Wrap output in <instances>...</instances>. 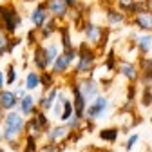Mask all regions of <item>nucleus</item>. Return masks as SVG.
Wrapping results in <instances>:
<instances>
[{
	"label": "nucleus",
	"instance_id": "nucleus-1",
	"mask_svg": "<svg viewBox=\"0 0 152 152\" xmlns=\"http://www.w3.org/2000/svg\"><path fill=\"white\" fill-rule=\"evenodd\" d=\"M26 129V121H24V118L20 116L18 112H15V110H11V112H7V116L4 118V130H2V134H4V140L6 141H16V138H18V134Z\"/></svg>",
	"mask_w": 152,
	"mask_h": 152
},
{
	"label": "nucleus",
	"instance_id": "nucleus-2",
	"mask_svg": "<svg viewBox=\"0 0 152 152\" xmlns=\"http://www.w3.org/2000/svg\"><path fill=\"white\" fill-rule=\"evenodd\" d=\"M78 65H76V72L78 74H85V72H91L94 69V60H96V54L91 49L89 42L87 44H80L78 47Z\"/></svg>",
	"mask_w": 152,
	"mask_h": 152
},
{
	"label": "nucleus",
	"instance_id": "nucleus-3",
	"mask_svg": "<svg viewBox=\"0 0 152 152\" xmlns=\"http://www.w3.org/2000/svg\"><path fill=\"white\" fill-rule=\"evenodd\" d=\"M78 58V49H74V47H69L65 49L64 53H60V56L56 58L51 65H53V72L54 74H65L71 67V64Z\"/></svg>",
	"mask_w": 152,
	"mask_h": 152
},
{
	"label": "nucleus",
	"instance_id": "nucleus-4",
	"mask_svg": "<svg viewBox=\"0 0 152 152\" xmlns=\"http://www.w3.org/2000/svg\"><path fill=\"white\" fill-rule=\"evenodd\" d=\"M83 34L87 38V42L92 44V45H98V47H103L105 42H107V31L96 24H92V22H85L83 26Z\"/></svg>",
	"mask_w": 152,
	"mask_h": 152
},
{
	"label": "nucleus",
	"instance_id": "nucleus-5",
	"mask_svg": "<svg viewBox=\"0 0 152 152\" xmlns=\"http://www.w3.org/2000/svg\"><path fill=\"white\" fill-rule=\"evenodd\" d=\"M22 18L18 15V11L13 6H4V13H2V29L7 31L9 34L16 33V29L20 27Z\"/></svg>",
	"mask_w": 152,
	"mask_h": 152
},
{
	"label": "nucleus",
	"instance_id": "nucleus-6",
	"mask_svg": "<svg viewBox=\"0 0 152 152\" xmlns=\"http://www.w3.org/2000/svg\"><path fill=\"white\" fill-rule=\"evenodd\" d=\"M107 105H109V102H107L105 96H96V98H94V102L85 109V118H87L89 121H94V120L102 118L103 114H105Z\"/></svg>",
	"mask_w": 152,
	"mask_h": 152
},
{
	"label": "nucleus",
	"instance_id": "nucleus-7",
	"mask_svg": "<svg viewBox=\"0 0 152 152\" xmlns=\"http://www.w3.org/2000/svg\"><path fill=\"white\" fill-rule=\"evenodd\" d=\"M78 87H80V92L83 94L85 102L94 100V98L98 96V91H100L98 82H94L92 78H83V80H80V82H78Z\"/></svg>",
	"mask_w": 152,
	"mask_h": 152
},
{
	"label": "nucleus",
	"instance_id": "nucleus-8",
	"mask_svg": "<svg viewBox=\"0 0 152 152\" xmlns=\"http://www.w3.org/2000/svg\"><path fill=\"white\" fill-rule=\"evenodd\" d=\"M45 7H47L49 15H53L54 18H65L69 15V6L65 0H47Z\"/></svg>",
	"mask_w": 152,
	"mask_h": 152
},
{
	"label": "nucleus",
	"instance_id": "nucleus-9",
	"mask_svg": "<svg viewBox=\"0 0 152 152\" xmlns=\"http://www.w3.org/2000/svg\"><path fill=\"white\" fill-rule=\"evenodd\" d=\"M105 16H107V24L110 27H120L127 22V15L121 9H114V7H107L105 9Z\"/></svg>",
	"mask_w": 152,
	"mask_h": 152
},
{
	"label": "nucleus",
	"instance_id": "nucleus-10",
	"mask_svg": "<svg viewBox=\"0 0 152 152\" xmlns=\"http://www.w3.org/2000/svg\"><path fill=\"white\" fill-rule=\"evenodd\" d=\"M47 7H45V4H40V6H36L34 9H33V13H31V20H33V24H34V27L36 29H42L44 26H45V22H47Z\"/></svg>",
	"mask_w": 152,
	"mask_h": 152
},
{
	"label": "nucleus",
	"instance_id": "nucleus-11",
	"mask_svg": "<svg viewBox=\"0 0 152 152\" xmlns=\"http://www.w3.org/2000/svg\"><path fill=\"white\" fill-rule=\"evenodd\" d=\"M72 94H74V114L76 116H80V118H85V98H83V94L80 92V87L78 83H74L72 85Z\"/></svg>",
	"mask_w": 152,
	"mask_h": 152
},
{
	"label": "nucleus",
	"instance_id": "nucleus-12",
	"mask_svg": "<svg viewBox=\"0 0 152 152\" xmlns=\"http://www.w3.org/2000/svg\"><path fill=\"white\" fill-rule=\"evenodd\" d=\"M33 60H34V65L40 69V71H45L47 65H49V60H47V49L44 45H34V53H33Z\"/></svg>",
	"mask_w": 152,
	"mask_h": 152
},
{
	"label": "nucleus",
	"instance_id": "nucleus-13",
	"mask_svg": "<svg viewBox=\"0 0 152 152\" xmlns=\"http://www.w3.org/2000/svg\"><path fill=\"white\" fill-rule=\"evenodd\" d=\"M132 20H134V24L141 29V31H145V33H148V31H152V11H143V13H140V15H136V16H132Z\"/></svg>",
	"mask_w": 152,
	"mask_h": 152
},
{
	"label": "nucleus",
	"instance_id": "nucleus-14",
	"mask_svg": "<svg viewBox=\"0 0 152 152\" xmlns=\"http://www.w3.org/2000/svg\"><path fill=\"white\" fill-rule=\"evenodd\" d=\"M18 103V96L13 91H2L0 92V107L4 110H11L15 109V105Z\"/></svg>",
	"mask_w": 152,
	"mask_h": 152
},
{
	"label": "nucleus",
	"instance_id": "nucleus-15",
	"mask_svg": "<svg viewBox=\"0 0 152 152\" xmlns=\"http://www.w3.org/2000/svg\"><path fill=\"white\" fill-rule=\"evenodd\" d=\"M118 71L125 76L129 82H134V80L138 78V69H136L134 64H130V62H121V64L118 65Z\"/></svg>",
	"mask_w": 152,
	"mask_h": 152
},
{
	"label": "nucleus",
	"instance_id": "nucleus-16",
	"mask_svg": "<svg viewBox=\"0 0 152 152\" xmlns=\"http://www.w3.org/2000/svg\"><path fill=\"white\" fill-rule=\"evenodd\" d=\"M69 130H71V129H69V127H65V125H56V127L49 129V130H47L49 141H51V143L60 141L62 138H65V136H67V132H69Z\"/></svg>",
	"mask_w": 152,
	"mask_h": 152
},
{
	"label": "nucleus",
	"instance_id": "nucleus-17",
	"mask_svg": "<svg viewBox=\"0 0 152 152\" xmlns=\"http://www.w3.org/2000/svg\"><path fill=\"white\" fill-rule=\"evenodd\" d=\"M140 67H141V80L145 83H150L152 82V58H143L140 60Z\"/></svg>",
	"mask_w": 152,
	"mask_h": 152
},
{
	"label": "nucleus",
	"instance_id": "nucleus-18",
	"mask_svg": "<svg viewBox=\"0 0 152 152\" xmlns=\"http://www.w3.org/2000/svg\"><path fill=\"white\" fill-rule=\"evenodd\" d=\"M60 96V92H58V89L56 87H51V92L49 94H45V98H40V107L44 109V110H49L53 105H54V100Z\"/></svg>",
	"mask_w": 152,
	"mask_h": 152
},
{
	"label": "nucleus",
	"instance_id": "nucleus-19",
	"mask_svg": "<svg viewBox=\"0 0 152 152\" xmlns=\"http://www.w3.org/2000/svg\"><path fill=\"white\" fill-rule=\"evenodd\" d=\"M136 47H138L140 53L147 54V53L150 51V47H152V36L147 34V33L141 34V36H138V38H136Z\"/></svg>",
	"mask_w": 152,
	"mask_h": 152
},
{
	"label": "nucleus",
	"instance_id": "nucleus-20",
	"mask_svg": "<svg viewBox=\"0 0 152 152\" xmlns=\"http://www.w3.org/2000/svg\"><path fill=\"white\" fill-rule=\"evenodd\" d=\"M20 110H22V114H26V116L36 112V110H34V100H33V96L26 94V96L20 100Z\"/></svg>",
	"mask_w": 152,
	"mask_h": 152
},
{
	"label": "nucleus",
	"instance_id": "nucleus-21",
	"mask_svg": "<svg viewBox=\"0 0 152 152\" xmlns=\"http://www.w3.org/2000/svg\"><path fill=\"white\" fill-rule=\"evenodd\" d=\"M118 129L116 127H107V129H102L100 130V140H103V141H109V143H114L116 141V138H118Z\"/></svg>",
	"mask_w": 152,
	"mask_h": 152
},
{
	"label": "nucleus",
	"instance_id": "nucleus-22",
	"mask_svg": "<svg viewBox=\"0 0 152 152\" xmlns=\"http://www.w3.org/2000/svg\"><path fill=\"white\" fill-rule=\"evenodd\" d=\"M38 85H40V74H38V72H27L26 83H24L26 91H34Z\"/></svg>",
	"mask_w": 152,
	"mask_h": 152
},
{
	"label": "nucleus",
	"instance_id": "nucleus-23",
	"mask_svg": "<svg viewBox=\"0 0 152 152\" xmlns=\"http://www.w3.org/2000/svg\"><path fill=\"white\" fill-rule=\"evenodd\" d=\"M45 49H47V60H49V64H53V62L60 56V53H62V47H60L58 44H51V45H47Z\"/></svg>",
	"mask_w": 152,
	"mask_h": 152
},
{
	"label": "nucleus",
	"instance_id": "nucleus-24",
	"mask_svg": "<svg viewBox=\"0 0 152 152\" xmlns=\"http://www.w3.org/2000/svg\"><path fill=\"white\" fill-rule=\"evenodd\" d=\"M74 114V103H71V100H67L65 98V102H64V110H62V116H60V120L62 121H69V118Z\"/></svg>",
	"mask_w": 152,
	"mask_h": 152
},
{
	"label": "nucleus",
	"instance_id": "nucleus-25",
	"mask_svg": "<svg viewBox=\"0 0 152 152\" xmlns=\"http://www.w3.org/2000/svg\"><path fill=\"white\" fill-rule=\"evenodd\" d=\"M7 34H9L7 31L0 29V56L9 51V44H11V40H9V36H7Z\"/></svg>",
	"mask_w": 152,
	"mask_h": 152
},
{
	"label": "nucleus",
	"instance_id": "nucleus-26",
	"mask_svg": "<svg viewBox=\"0 0 152 152\" xmlns=\"http://www.w3.org/2000/svg\"><path fill=\"white\" fill-rule=\"evenodd\" d=\"M53 78H54V72H53V71H51V72H47V71H42L40 83H42L45 89H49V87H53Z\"/></svg>",
	"mask_w": 152,
	"mask_h": 152
},
{
	"label": "nucleus",
	"instance_id": "nucleus-27",
	"mask_svg": "<svg viewBox=\"0 0 152 152\" xmlns=\"http://www.w3.org/2000/svg\"><path fill=\"white\" fill-rule=\"evenodd\" d=\"M150 103H152V91H150V85L147 83L145 89H143V92H141V105L148 107Z\"/></svg>",
	"mask_w": 152,
	"mask_h": 152
},
{
	"label": "nucleus",
	"instance_id": "nucleus-28",
	"mask_svg": "<svg viewBox=\"0 0 152 152\" xmlns=\"http://www.w3.org/2000/svg\"><path fill=\"white\" fill-rule=\"evenodd\" d=\"M136 0H116V7L118 9H121L125 15H127V11L132 7V4H134Z\"/></svg>",
	"mask_w": 152,
	"mask_h": 152
},
{
	"label": "nucleus",
	"instance_id": "nucleus-29",
	"mask_svg": "<svg viewBox=\"0 0 152 152\" xmlns=\"http://www.w3.org/2000/svg\"><path fill=\"white\" fill-rule=\"evenodd\" d=\"M15 82H16V71H15L13 65H9V67H7V78H6V83H7V85H15Z\"/></svg>",
	"mask_w": 152,
	"mask_h": 152
},
{
	"label": "nucleus",
	"instance_id": "nucleus-30",
	"mask_svg": "<svg viewBox=\"0 0 152 152\" xmlns=\"http://www.w3.org/2000/svg\"><path fill=\"white\" fill-rule=\"evenodd\" d=\"M62 44H64V49L72 47L71 40H69V27H62Z\"/></svg>",
	"mask_w": 152,
	"mask_h": 152
},
{
	"label": "nucleus",
	"instance_id": "nucleus-31",
	"mask_svg": "<svg viewBox=\"0 0 152 152\" xmlns=\"http://www.w3.org/2000/svg\"><path fill=\"white\" fill-rule=\"evenodd\" d=\"M138 140H140L138 136H130V138L127 140V143H125V148H127V150H132V147L136 145V141H138Z\"/></svg>",
	"mask_w": 152,
	"mask_h": 152
},
{
	"label": "nucleus",
	"instance_id": "nucleus-32",
	"mask_svg": "<svg viewBox=\"0 0 152 152\" xmlns=\"http://www.w3.org/2000/svg\"><path fill=\"white\" fill-rule=\"evenodd\" d=\"M27 42L29 44H36V29H31L27 33Z\"/></svg>",
	"mask_w": 152,
	"mask_h": 152
},
{
	"label": "nucleus",
	"instance_id": "nucleus-33",
	"mask_svg": "<svg viewBox=\"0 0 152 152\" xmlns=\"http://www.w3.org/2000/svg\"><path fill=\"white\" fill-rule=\"evenodd\" d=\"M65 2H67V6H69V7H74V6H76V2H78V0H65Z\"/></svg>",
	"mask_w": 152,
	"mask_h": 152
},
{
	"label": "nucleus",
	"instance_id": "nucleus-34",
	"mask_svg": "<svg viewBox=\"0 0 152 152\" xmlns=\"http://www.w3.org/2000/svg\"><path fill=\"white\" fill-rule=\"evenodd\" d=\"M4 83H6V78H4V74H2V72H0V89H2V87H4Z\"/></svg>",
	"mask_w": 152,
	"mask_h": 152
},
{
	"label": "nucleus",
	"instance_id": "nucleus-35",
	"mask_svg": "<svg viewBox=\"0 0 152 152\" xmlns=\"http://www.w3.org/2000/svg\"><path fill=\"white\" fill-rule=\"evenodd\" d=\"M145 4H147V9L152 11V0H145Z\"/></svg>",
	"mask_w": 152,
	"mask_h": 152
},
{
	"label": "nucleus",
	"instance_id": "nucleus-36",
	"mask_svg": "<svg viewBox=\"0 0 152 152\" xmlns=\"http://www.w3.org/2000/svg\"><path fill=\"white\" fill-rule=\"evenodd\" d=\"M24 152H36V150H31V148H27V147H26V148H24Z\"/></svg>",
	"mask_w": 152,
	"mask_h": 152
},
{
	"label": "nucleus",
	"instance_id": "nucleus-37",
	"mask_svg": "<svg viewBox=\"0 0 152 152\" xmlns=\"http://www.w3.org/2000/svg\"><path fill=\"white\" fill-rule=\"evenodd\" d=\"M2 138H4V134H2V132H0V140H2Z\"/></svg>",
	"mask_w": 152,
	"mask_h": 152
},
{
	"label": "nucleus",
	"instance_id": "nucleus-38",
	"mask_svg": "<svg viewBox=\"0 0 152 152\" xmlns=\"http://www.w3.org/2000/svg\"><path fill=\"white\" fill-rule=\"evenodd\" d=\"M0 152H6V150H2V148H0Z\"/></svg>",
	"mask_w": 152,
	"mask_h": 152
},
{
	"label": "nucleus",
	"instance_id": "nucleus-39",
	"mask_svg": "<svg viewBox=\"0 0 152 152\" xmlns=\"http://www.w3.org/2000/svg\"><path fill=\"white\" fill-rule=\"evenodd\" d=\"M27 2H31V0H27Z\"/></svg>",
	"mask_w": 152,
	"mask_h": 152
}]
</instances>
